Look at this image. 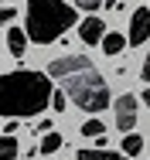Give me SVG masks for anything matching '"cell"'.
I'll use <instances>...</instances> for the list:
<instances>
[{"label":"cell","mask_w":150,"mask_h":160,"mask_svg":"<svg viewBox=\"0 0 150 160\" xmlns=\"http://www.w3.org/2000/svg\"><path fill=\"white\" fill-rule=\"evenodd\" d=\"M143 102H147V106H150V89H143Z\"/></svg>","instance_id":"cell-19"},{"label":"cell","mask_w":150,"mask_h":160,"mask_svg":"<svg viewBox=\"0 0 150 160\" xmlns=\"http://www.w3.org/2000/svg\"><path fill=\"white\" fill-rule=\"evenodd\" d=\"M102 119H85V123H82V129H79V133H82V136H96V140H102Z\"/></svg>","instance_id":"cell-13"},{"label":"cell","mask_w":150,"mask_h":160,"mask_svg":"<svg viewBox=\"0 0 150 160\" xmlns=\"http://www.w3.org/2000/svg\"><path fill=\"white\" fill-rule=\"evenodd\" d=\"M17 133V119H7V126H3V136H14Z\"/></svg>","instance_id":"cell-17"},{"label":"cell","mask_w":150,"mask_h":160,"mask_svg":"<svg viewBox=\"0 0 150 160\" xmlns=\"http://www.w3.org/2000/svg\"><path fill=\"white\" fill-rule=\"evenodd\" d=\"M126 44H130V41H126L123 34H116V31H109L106 38H102V51H106V55H120Z\"/></svg>","instance_id":"cell-9"},{"label":"cell","mask_w":150,"mask_h":160,"mask_svg":"<svg viewBox=\"0 0 150 160\" xmlns=\"http://www.w3.org/2000/svg\"><path fill=\"white\" fill-rule=\"evenodd\" d=\"M48 75L61 85V92L85 112H102L109 106V85L99 75V68L85 55H61L48 62Z\"/></svg>","instance_id":"cell-1"},{"label":"cell","mask_w":150,"mask_h":160,"mask_svg":"<svg viewBox=\"0 0 150 160\" xmlns=\"http://www.w3.org/2000/svg\"><path fill=\"white\" fill-rule=\"evenodd\" d=\"M61 143H65V140H61V133H48V136H41V143H38V153H44V157H48V153L61 150Z\"/></svg>","instance_id":"cell-10"},{"label":"cell","mask_w":150,"mask_h":160,"mask_svg":"<svg viewBox=\"0 0 150 160\" xmlns=\"http://www.w3.org/2000/svg\"><path fill=\"white\" fill-rule=\"evenodd\" d=\"M79 38H82L85 44H99V48H102V38H106V24H102L99 17H89V21H82V28H79Z\"/></svg>","instance_id":"cell-6"},{"label":"cell","mask_w":150,"mask_h":160,"mask_svg":"<svg viewBox=\"0 0 150 160\" xmlns=\"http://www.w3.org/2000/svg\"><path fill=\"white\" fill-rule=\"evenodd\" d=\"M14 17H17V10H14V7H3V10H0V21H3V24H10Z\"/></svg>","instance_id":"cell-16"},{"label":"cell","mask_w":150,"mask_h":160,"mask_svg":"<svg viewBox=\"0 0 150 160\" xmlns=\"http://www.w3.org/2000/svg\"><path fill=\"white\" fill-rule=\"evenodd\" d=\"M51 99H55V89H51L48 72L17 68L0 78V116L3 119L38 116V112L51 109Z\"/></svg>","instance_id":"cell-2"},{"label":"cell","mask_w":150,"mask_h":160,"mask_svg":"<svg viewBox=\"0 0 150 160\" xmlns=\"http://www.w3.org/2000/svg\"><path fill=\"white\" fill-rule=\"evenodd\" d=\"M140 150H143V136H140V133L123 136V153H126V157H137Z\"/></svg>","instance_id":"cell-11"},{"label":"cell","mask_w":150,"mask_h":160,"mask_svg":"<svg viewBox=\"0 0 150 160\" xmlns=\"http://www.w3.org/2000/svg\"><path fill=\"white\" fill-rule=\"evenodd\" d=\"M75 24V7L65 0H28V38L34 44H51Z\"/></svg>","instance_id":"cell-3"},{"label":"cell","mask_w":150,"mask_h":160,"mask_svg":"<svg viewBox=\"0 0 150 160\" xmlns=\"http://www.w3.org/2000/svg\"><path fill=\"white\" fill-rule=\"evenodd\" d=\"M79 160H130V157H126V153H113V150L96 147V150H79Z\"/></svg>","instance_id":"cell-8"},{"label":"cell","mask_w":150,"mask_h":160,"mask_svg":"<svg viewBox=\"0 0 150 160\" xmlns=\"http://www.w3.org/2000/svg\"><path fill=\"white\" fill-rule=\"evenodd\" d=\"M113 109H116V126L130 136L137 126V96H120L113 102Z\"/></svg>","instance_id":"cell-5"},{"label":"cell","mask_w":150,"mask_h":160,"mask_svg":"<svg viewBox=\"0 0 150 160\" xmlns=\"http://www.w3.org/2000/svg\"><path fill=\"white\" fill-rule=\"evenodd\" d=\"M65 106H68V96H65L61 89H55V99H51V109H55V112H65Z\"/></svg>","instance_id":"cell-14"},{"label":"cell","mask_w":150,"mask_h":160,"mask_svg":"<svg viewBox=\"0 0 150 160\" xmlns=\"http://www.w3.org/2000/svg\"><path fill=\"white\" fill-rule=\"evenodd\" d=\"M99 3L102 0H75V7H82V10H99Z\"/></svg>","instance_id":"cell-15"},{"label":"cell","mask_w":150,"mask_h":160,"mask_svg":"<svg viewBox=\"0 0 150 160\" xmlns=\"http://www.w3.org/2000/svg\"><path fill=\"white\" fill-rule=\"evenodd\" d=\"M150 38V10L147 7H137L133 14H130V31H126V41L137 48V44H143Z\"/></svg>","instance_id":"cell-4"},{"label":"cell","mask_w":150,"mask_h":160,"mask_svg":"<svg viewBox=\"0 0 150 160\" xmlns=\"http://www.w3.org/2000/svg\"><path fill=\"white\" fill-rule=\"evenodd\" d=\"M0 160H17V140L14 136H0Z\"/></svg>","instance_id":"cell-12"},{"label":"cell","mask_w":150,"mask_h":160,"mask_svg":"<svg viewBox=\"0 0 150 160\" xmlns=\"http://www.w3.org/2000/svg\"><path fill=\"white\" fill-rule=\"evenodd\" d=\"M140 75H143V82H150V55H147V62H143V68H140Z\"/></svg>","instance_id":"cell-18"},{"label":"cell","mask_w":150,"mask_h":160,"mask_svg":"<svg viewBox=\"0 0 150 160\" xmlns=\"http://www.w3.org/2000/svg\"><path fill=\"white\" fill-rule=\"evenodd\" d=\"M28 41H31V38H28V31H24V28H14V24L7 28V51H10L14 58H21V55H24Z\"/></svg>","instance_id":"cell-7"}]
</instances>
